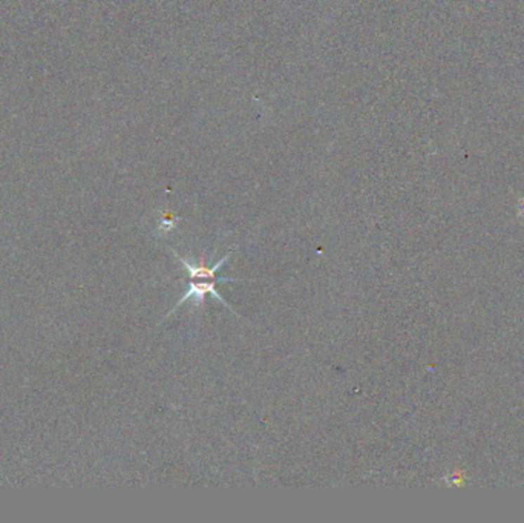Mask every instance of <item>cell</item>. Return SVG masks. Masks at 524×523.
Returning <instances> with one entry per match:
<instances>
[{
    "instance_id": "2",
    "label": "cell",
    "mask_w": 524,
    "mask_h": 523,
    "mask_svg": "<svg viewBox=\"0 0 524 523\" xmlns=\"http://www.w3.org/2000/svg\"><path fill=\"white\" fill-rule=\"evenodd\" d=\"M175 257L180 259L181 266H183L185 270H188V272H189V276H190V280H212V278H215V272H216V270H218L219 267H221V266L225 263L227 259H229L230 253H227L225 257H223V258L219 259L218 263H215L214 266H206V264H204V258H201V263H199V264H193L192 261L185 259V258H181L180 255H176V253H175Z\"/></svg>"
},
{
    "instance_id": "1",
    "label": "cell",
    "mask_w": 524,
    "mask_h": 523,
    "mask_svg": "<svg viewBox=\"0 0 524 523\" xmlns=\"http://www.w3.org/2000/svg\"><path fill=\"white\" fill-rule=\"evenodd\" d=\"M236 281H238V280H233V278H218V280H216V278H212V280H209V281H197V280H192V281L189 283V285H188V290H185V293L183 295V298H181L178 302L175 304V307H173L171 311H169L167 315H172L173 311H175L176 309H178V307H181L184 302H188V299H193V301H195V306H197V307H198V306H202V304H204V298H206V295H207V293H209V295H212V297H214L215 299H218L219 302H221L223 306H225L227 309H230V307H229V304H227V302L223 299L221 295H219V293L215 290V285H216V284H224V283H236Z\"/></svg>"
}]
</instances>
